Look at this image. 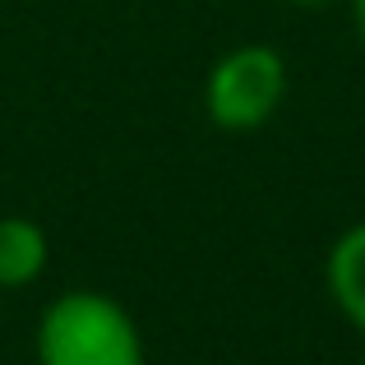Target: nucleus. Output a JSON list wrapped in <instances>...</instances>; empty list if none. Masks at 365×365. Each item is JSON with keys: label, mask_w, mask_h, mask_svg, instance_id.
Listing matches in <instances>:
<instances>
[{"label": "nucleus", "mask_w": 365, "mask_h": 365, "mask_svg": "<svg viewBox=\"0 0 365 365\" xmlns=\"http://www.w3.org/2000/svg\"><path fill=\"white\" fill-rule=\"evenodd\" d=\"M324 287L338 314L365 338V217L351 222L324 255Z\"/></svg>", "instance_id": "7ed1b4c3"}, {"label": "nucleus", "mask_w": 365, "mask_h": 365, "mask_svg": "<svg viewBox=\"0 0 365 365\" xmlns=\"http://www.w3.org/2000/svg\"><path fill=\"white\" fill-rule=\"evenodd\" d=\"M46 264H51V241L33 217H0V292H24V287L42 282Z\"/></svg>", "instance_id": "20e7f679"}, {"label": "nucleus", "mask_w": 365, "mask_h": 365, "mask_svg": "<svg viewBox=\"0 0 365 365\" xmlns=\"http://www.w3.org/2000/svg\"><path fill=\"white\" fill-rule=\"evenodd\" d=\"M287 5H296V9H324V5H333V0H287Z\"/></svg>", "instance_id": "423d86ee"}, {"label": "nucleus", "mask_w": 365, "mask_h": 365, "mask_svg": "<svg viewBox=\"0 0 365 365\" xmlns=\"http://www.w3.org/2000/svg\"><path fill=\"white\" fill-rule=\"evenodd\" d=\"M37 365H148L143 333L116 296L74 287L37 314Z\"/></svg>", "instance_id": "f257e3e1"}, {"label": "nucleus", "mask_w": 365, "mask_h": 365, "mask_svg": "<svg viewBox=\"0 0 365 365\" xmlns=\"http://www.w3.org/2000/svg\"><path fill=\"white\" fill-rule=\"evenodd\" d=\"M356 365H365V356H361V361H356Z\"/></svg>", "instance_id": "0eeeda50"}, {"label": "nucleus", "mask_w": 365, "mask_h": 365, "mask_svg": "<svg viewBox=\"0 0 365 365\" xmlns=\"http://www.w3.org/2000/svg\"><path fill=\"white\" fill-rule=\"evenodd\" d=\"M351 24H356V42L365 51V0H351Z\"/></svg>", "instance_id": "39448f33"}, {"label": "nucleus", "mask_w": 365, "mask_h": 365, "mask_svg": "<svg viewBox=\"0 0 365 365\" xmlns=\"http://www.w3.org/2000/svg\"><path fill=\"white\" fill-rule=\"evenodd\" d=\"M287 102V56L268 42H245L217 56L204 79V116L227 134L264 130Z\"/></svg>", "instance_id": "f03ea898"}]
</instances>
